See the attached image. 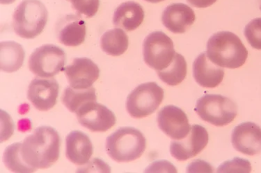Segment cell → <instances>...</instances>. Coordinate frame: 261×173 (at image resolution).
Masks as SVG:
<instances>
[{"label":"cell","mask_w":261,"mask_h":173,"mask_svg":"<svg viewBox=\"0 0 261 173\" xmlns=\"http://www.w3.org/2000/svg\"><path fill=\"white\" fill-rule=\"evenodd\" d=\"M165 92L154 82L139 85L127 96L126 109L133 118L141 119L154 113L163 102Z\"/></svg>","instance_id":"obj_6"},{"label":"cell","mask_w":261,"mask_h":173,"mask_svg":"<svg viewBox=\"0 0 261 173\" xmlns=\"http://www.w3.org/2000/svg\"><path fill=\"white\" fill-rule=\"evenodd\" d=\"M144 19V11L142 6L135 2H126L116 9L113 23L125 31H132L142 24Z\"/></svg>","instance_id":"obj_18"},{"label":"cell","mask_w":261,"mask_h":173,"mask_svg":"<svg viewBox=\"0 0 261 173\" xmlns=\"http://www.w3.org/2000/svg\"><path fill=\"white\" fill-rule=\"evenodd\" d=\"M208 133L205 127L194 125L186 137L171 142L170 152L177 160L184 161L195 157L208 143Z\"/></svg>","instance_id":"obj_10"},{"label":"cell","mask_w":261,"mask_h":173,"mask_svg":"<svg viewBox=\"0 0 261 173\" xmlns=\"http://www.w3.org/2000/svg\"><path fill=\"white\" fill-rule=\"evenodd\" d=\"M66 54L60 47L45 45L34 50L29 60V67L37 77L51 78L63 71Z\"/></svg>","instance_id":"obj_8"},{"label":"cell","mask_w":261,"mask_h":173,"mask_svg":"<svg viewBox=\"0 0 261 173\" xmlns=\"http://www.w3.org/2000/svg\"><path fill=\"white\" fill-rule=\"evenodd\" d=\"M22 143H15L6 148L4 153V162L7 168L13 172H34L36 168L30 166L24 161L21 153Z\"/></svg>","instance_id":"obj_24"},{"label":"cell","mask_w":261,"mask_h":173,"mask_svg":"<svg viewBox=\"0 0 261 173\" xmlns=\"http://www.w3.org/2000/svg\"><path fill=\"white\" fill-rule=\"evenodd\" d=\"M72 8L87 18H92L98 12L100 0H70Z\"/></svg>","instance_id":"obj_26"},{"label":"cell","mask_w":261,"mask_h":173,"mask_svg":"<svg viewBox=\"0 0 261 173\" xmlns=\"http://www.w3.org/2000/svg\"><path fill=\"white\" fill-rule=\"evenodd\" d=\"M101 48L107 54L119 56L128 48V37L121 28L109 30L101 37Z\"/></svg>","instance_id":"obj_21"},{"label":"cell","mask_w":261,"mask_h":173,"mask_svg":"<svg viewBox=\"0 0 261 173\" xmlns=\"http://www.w3.org/2000/svg\"><path fill=\"white\" fill-rule=\"evenodd\" d=\"M188 72L186 59L181 54H177L170 65L165 70L158 72V75L166 84L176 86L184 81Z\"/></svg>","instance_id":"obj_23"},{"label":"cell","mask_w":261,"mask_h":173,"mask_svg":"<svg viewBox=\"0 0 261 173\" xmlns=\"http://www.w3.org/2000/svg\"><path fill=\"white\" fill-rule=\"evenodd\" d=\"M16 0H1V3L3 5H10V4H12L14 3Z\"/></svg>","instance_id":"obj_29"},{"label":"cell","mask_w":261,"mask_h":173,"mask_svg":"<svg viewBox=\"0 0 261 173\" xmlns=\"http://www.w3.org/2000/svg\"><path fill=\"white\" fill-rule=\"evenodd\" d=\"M145 1L148 2V3H161V2L165 1V0H145Z\"/></svg>","instance_id":"obj_30"},{"label":"cell","mask_w":261,"mask_h":173,"mask_svg":"<svg viewBox=\"0 0 261 173\" xmlns=\"http://www.w3.org/2000/svg\"><path fill=\"white\" fill-rule=\"evenodd\" d=\"M25 52L20 44L14 41L2 42L0 45V66L3 72L13 73L23 64Z\"/></svg>","instance_id":"obj_20"},{"label":"cell","mask_w":261,"mask_h":173,"mask_svg":"<svg viewBox=\"0 0 261 173\" xmlns=\"http://www.w3.org/2000/svg\"><path fill=\"white\" fill-rule=\"evenodd\" d=\"M76 115L79 123L92 132H106L117 121L113 112L96 101L86 102L77 110Z\"/></svg>","instance_id":"obj_9"},{"label":"cell","mask_w":261,"mask_h":173,"mask_svg":"<svg viewBox=\"0 0 261 173\" xmlns=\"http://www.w3.org/2000/svg\"><path fill=\"white\" fill-rule=\"evenodd\" d=\"M233 148L244 155L253 156L261 153V128L253 122L237 125L232 132Z\"/></svg>","instance_id":"obj_14"},{"label":"cell","mask_w":261,"mask_h":173,"mask_svg":"<svg viewBox=\"0 0 261 173\" xmlns=\"http://www.w3.org/2000/svg\"><path fill=\"white\" fill-rule=\"evenodd\" d=\"M93 150L90 139L81 131H72L66 136V155L72 163L78 165L88 163Z\"/></svg>","instance_id":"obj_17"},{"label":"cell","mask_w":261,"mask_h":173,"mask_svg":"<svg viewBox=\"0 0 261 173\" xmlns=\"http://www.w3.org/2000/svg\"><path fill=\"white\" fill-rule=\"evenodd\" d=\"M61 138L52 127L36 128L22 143L21 153L28 165L37 169L48 168L59 159Z\"/></svg>","instance_id":"obj_1"},{"label":"cell","mask_w":261,"mask_h":173,"mask_svg":"<svg viewBox=\"0 0 261 173\" xmlns=\"http://www.w3.org/2000/svg\"><path fill=\"white\" fill-rule=\"evenodd\" d=\"M188 3L196 8H206L216 3L217 0H187Z\"/></svg>","instance_id":"obj_28"},{"label":"cell","mask_w":261,"mask_h":173,"mask_svg":"<svg viewBox=\"0 0 261 173\" xmlns=\"http://www.w3.org/2000/svg\"><path fill=\"white\" fill-rule=\"evenodd\" d=\"M196 20L195 13L189 6L182 3L172 4L163 11L164 26L173 33H184Z\"/></svg>","instance_id":"obj_15"},{"label":"cell","mask_w":261,"mask_h":173,"mask_svg":"<svg viewBox=\"0 0 261 173\" xmlns=\"http://www.w3.org/2000/svg\"><path fill=\"white\" fill-rule=\"evenodd\" d=\"M146 140L140 130L132 127H123L107 138L106 151L117 162L136 160L144 153Z\"/></svg>","instance_id":"obj_3"},{"label":"cell","mask_w":261,"mask_h":173,"mask_svg":"<svg viewBox=\"0 0 261 173\" xmlns=\"http://www.w3.org/2000/svg\"><path fill=\"white\" fill-rule=\"evenodd\" d=\"M251 170V165L248 160L235 158L220 165L217 172H250Z\"/></svg>","instance_id":"obj_27"},{"label":"cell","mask_w":261,"mask_h":173,"mask_svg":"<svg viewBox=\"0 0 261 173\" xmlns=\"http://www.w3.org/2000/svg\"><path fill=\"white\" fill-rule=\"evenodd\" d=\"M47 20L48 12L40 0H23L13 14V28L20 38L34 39L43 32Z\"/></svg>","instance_id":"obj_4"},{"label":"cell","mask_w":261,"mask_h":173,"mask_svg":"<svg viewBox=\"0 0 261 173\" xmlns=\"http://www.w3.org/2000/svg\"><path fill=\"white\" fill-rule=\"evenodd\" d=\"M60 85L53 78H36L29 85L28 99L40 111H47L57 104Z\"/></svg>","instance_id":"obj_12"},{"label":"cell","mask_w":261,"mask_h":173,"mask_svg":"<svg viewBox=\"0 0 261 173\" xmlns=\"http://www.w3.org/2000/svg\"><path fill=\"white\" fill-rule=\"evenodd\" d=\"M245 36L253 49L261 50V18L253 19L245 26Z\"/></svg>","instance_id":"obj_25"},{"label":"cell","mask_w":261,"mask_h":173,"mask_svg":"<svg viewBox=\"0 0 261 173\" xmlns=\"http://www.w3.org/2000/svg\"><path fill=\"white\" fill-rule=\"evenodd\" d=\"M96 91L93 87L77 89L67 87L62 96V102L71 112L76 113L77 110L87 102L96 101Z\"/></svg>","instance_id":"obj_22"},{"label":"cell","mask_w":261,"mask_h":173,"mask_svg":"<svg viewBox=\"0 0 261 173\" xmlns=\"http://www.w3.org/2000/svg\"><path fill=\"white\" fill-rule=\"evenodd\" d=\"M143 55L146 64L159 72L170 65L176 52L170 38L163 32L155 31L145 39Z\"/></svg>","instance_id":"obj_7"},{"label":"cell","mask_w":261,"mask_h":173,"mask_svg":"<svg viewBox=\"0 0 261 173\" xmlns=\"http://www.w3.org/2000/svg\"><path fill=\"white\" fill-rule=\"evenodd\" d=\"M195 111L203 121L222 127L233 122L237 116L238 106L227 97L205 94L197 100Z\"/></svg>","instance_id":"obj_5"},{"label":"cell","mask_w":261,"mask_h":173,"mask_svg":"<svg viewBox=\"0 0 261 173\" xmlns=\"http://www.w3.org/2000/svg\"><path fill=\"white\" fill-rule=\"evenodd\" d=\"M85 38L86 24L81 17L74 15L66 16L58 31L60 43L68 47H77L85 42Z\"/></svg>","instance_id":"obj_19"},{"label":"cell","mask_w":261,"mask_h":173,"mask_svg":"<svg viewBox=\"0 0 261 173\" xmlns=\"http://www.w3.org/2000/svg\"><path fill=\"white\" fill-rule=\"evenodd\" d=\"M158 123L160 129L169 137L180 140L191 130L188 116L180 108L167 106L158 112Z\"/></svg>","instance_id":"obj_11"},{"label":"cell","mask_w":261,"mask_h":173,"mask_svg":"<svg viewBox=\"0 0 261 173\" xmlns=\"http://www.w3.org/2000/svg\"><path fill=\"white\" fill-rule=\"evenodd\" d=\"M260 9L261 11V0H260Z\"/></svg>","instance_id":"obj_31"},{"label":"cell","mask_w":261,"mask_h":173,"mask_svg":"<svg viewBox=\"0 0 261 173\" xmlns=\"http://www.w3.org/2000/svg\"><path fill=\"white\" fill-rule=\"evenodd\" d=\"M207 57L221 67L236 69L245 63L248 51L235 33L220 31L211 36L207 43Z\"/></svg>","instance_id":"obj_2"},{"label":"cell","mask_w":261,"mask_h":173,"mask_svg":"<svg viewBox=\"0 0 261 173\" xmlns=\"http://www.w3.org/2000/svg\"><path fill=\"white\" fill-rule=\"evenodd\" d=\"M193 75L200 86L215 88L222 83L224 71L221 66L210 60L206 53H203L194 60Z\"/></svg>","instance_id":"obj_16"},{"label":"cell","mask_w":261,"mask_h":173,"mask_svg":"<svg viewBox=\"0 0 261 173\" xmlns=\"http://www.w3.org/2000/svg\"><path fill=\"white\" fill-rule=\"evenodd\" d=\"M63 72L70 86L77 89L90 88L100 76L98 65L87 58L74 59L72 63L64 67Z\"/></svg>","instance_id":"obj_13"}]
</instances>
